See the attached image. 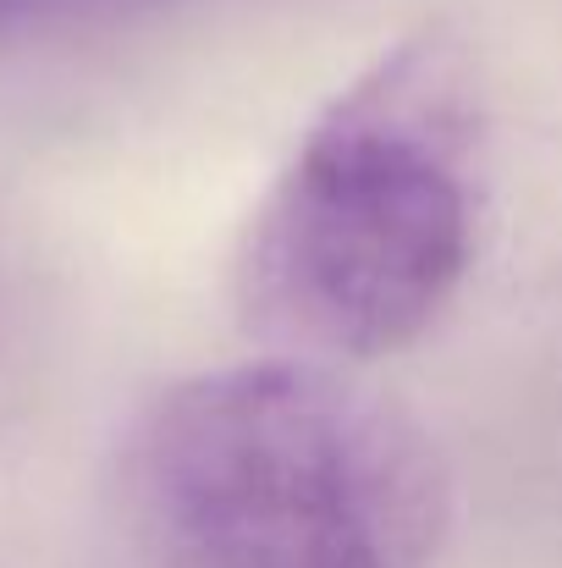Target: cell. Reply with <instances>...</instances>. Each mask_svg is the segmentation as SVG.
Returning <instances> with one entry per match:
<instances>
[{
    "instance_id": "cell-3",
    "label": "cell",
    "mask_w": 562,
    "mask_h": 568,
    "mask_svg": "<svg viewBox=\"0 0 562 568\" xmlns=\"http://www.w3.org/2000/svg\"><path fill=\"white\" fill-rule=\"evenodd\" d=\"M166 0H0V44L6 39H44L72 28H111L161 11Z\"/></svg>"
},
{
    "instance_id": "cell-1",
    "label": "cell",
    "mask_w": 562,
    "mask_h": 568,
    "mask_svg": "<svg viewBox=\"0 0 562 568\" xmlns=\"http://www.w3.org/2000/svg\"><path fill=\"white\" fill-rule=\"evenodd\" d=\"M474 226V78L458 39L419 33L326 105L254 210L243 321L298 359H386L452 304Z\"/></svg>"
},
{
    "instance_id": "cell-2",
    "label": "cell",
    "mask_w": 562,
    "mask_h": 568,
    "mask_svg": "<svg viewBox=\"0 0 562 568\" xmlns=\"http://www.w3.org/2000/svg\"><path fill=\"white\" fill-rule=\"evenodd\" d=\"M122 480L150 568H430L447 514L419 425L298 354L161 392Z\"/></svg>"
}]
</instances>
